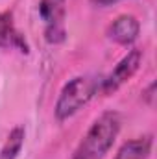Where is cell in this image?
<instances>
[{
	"mask_svg": "<svg viewBox=\"0 0 157 159\" xmlns=\"http://www.w3.org/2000/svg\"><path fill=\"white\" fill-rule=\"evenodd\" d=\"M141 61H142V52L141 50H131L128 52L120 61L117 63V67L113 69V72L105 78H102L100 83V93L102 94H111L118 91L126 81L135 76V72L139 70L141 67Z\"/></svg>",
	"mask_w": 157,
	"mask_h": 159,
	"instance_id": "3957f363",
	"label": "cell"
},
{
	"mask_svg": "<svg viewBox=\"0 0 157 159\" xmlns=\"http://www.w3.org/2000/svg\"><path fill=\"white\" fill-rule=\"evenodd\" d=\"M152 144H154L152 135H142V137L131 139L120 146L115 159H148L150 152H152Z\"/></svg>",
	"mask_w": 157,
	"mask_h": 159,
	"instance_id": "52a82bcc",
	"label": "cell"
},
{
	"mask_svg": "<svg viewBox=\"0 0 157 159\" xmlns=\"http://www.w3.org/2000/svg\"><path fill=\"white\" fill-rule=\"evenodd\" d=\"M24 137H26V129L22 126H15L7 139L4 141L2 148H0V159H17L20 150H22V144H24Z\"/></svg>",
	"mask_w": 157,
	"mask_h": 159,
	"instance_id": "ba28073f",
	"label": "cell"
},
{
	"mask_svg": "<svg viewBox=\"0 0 157 159\" xmlns=\"http://www.w3.org/2000/svg\"><path fill=\"white\" fill-rule=\"evenodd\" d=\"M100 83L102 78L98 76H76L70 81H67L56 100V107H54V115L59 122L70 119L78 113L83 106H87L94 94L100 93Z\"/></svg>",
	"mask_w": 157,
	"mask_h": 159,
	"instance_id": "7a4b0ae2",
	"label": "cell"
},
{
	"mask_svg": "<svg viewBox=\"0 0 157 159\" xmlns=\"http://www.w3.org/2000/svg\"><path fill=\"white\" fill-rule=\"evenodd\" d=\"M0 48L6 50H19L22 54H28V43L24 35L15 28L13 17L9 11H0Z\"/></svg>",
	"mask_w": 157,
	"mask_h": 159,
	"instance_id": "8992f818",
	"label": "cell"
},
{
	"mask_svg": "<svg viewBox=\"0 0 157 159\" xmlns=\"http://www.w3.org/2000/svg\"><path fill=\"white\" fill-rule=\"evenodd\" d=\"M65 6L67 0H41L39 2V15L44 20V37L48 43L56 44L65 39Z\"/></svg>",
	"mask_w": 157,
	"mask_h": 159,
	"instance_id": "277c9868",
	"label": "cell"
},
{
	"mask_svg": "<svg viewBox=\"0 0 157 159\" xmlns=\"http://www.w3.org/2000/svg\"><path fill=\"white\" fill-rule=\"evenodd\" d=\"M94 6H100V7H105V6H111V4H117L120 0H91Z\"/></svg>",
	"mask_w": 157,
	"mask_h": 159,
	"instance_id": "30bf717a",
	"label": "cell"
},
{
	"mask_svg": "<svg viewBox=\"0 0 157 159\" xmlns=\"http://www.w3.org/2000/svg\"><path fill=\"white\" fill-rule=\"evenodd\" d=\"M120 126L122 120L117 111L102 113L81 139L72 159H102L117 141Z\"/></svg>",
	"mask_w": 157,
	"mask_h": 159,
	"instance_id": "6da1fadb",
	"label": "cell"
},
{
	"mask_svg": "<svg viewBox=\"0 0 157 159\" xmlns=\"http://www.w3.org/2000/svg\"><path fill=\"white\" fill-rule=\"evenodd\" d=\"M139 34H141V24L133 15H120L107 28V37L118 44L135 43Z\"/></svg>",
	"mask_w": 157,
	"mask_h": 159,
	"instance_id": "5b68a950",
	"label": "cell"
},
{
	"mask_svg": "<svg viewBox=\"0 0 157 159\" xmlns=\"http://www.w3.org/2000/svg\"><path fill=\"white\" fill-rule=\"evenodd\" d=\"M154 91H155V83L152 81V83H150V85L144 89V93H142V98H144V100H146L150 106L154 104Z\"/></svg>",
	"mask_w": 157,
	"mask_h": 159,
	"instance_id": "9c48e42d",
	"label": "cell"
}]
</instances>
